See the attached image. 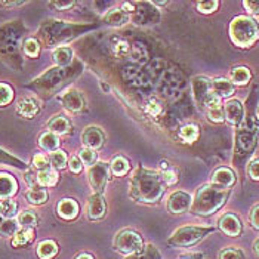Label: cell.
<instances>
[{"label": "cell", "instance_id": "cell-41", "mask_svg": "<svg viewBox=\"0 0 259 259\" xmlns=\"http://www.w3.org/2000/svg\"><path fill=\"white\" fill-rule=\"evenodd\" d=\"M37 181L41 187H54L58 181V174L52 169H48V170H43L39 172L37 175Z\"/></svg>", "mask_w": 259, "mask_h": 259}, {"label": "cell", "instance_id": "cell-36", "mask_svg": "<svg viewBox=\"0 0 259 259\" xmlns=\"http://www.w3.org/2000/svg\"><path fill=\"white\" fill-rule=\"evenodd\" d=\"M129 169H131L129 161L124 159V157H121V156L114 157L113 161H111V172H113L114 175H117V177L126 175V174L129 172Z\"/></svg>", "mask_w": 259, "mask_h": 259}, {"label": "cell", "instance_id": "cell-6", "mask_svg": "<svg viewBox=\"0 0 259 259\" xmlns=\"http://www.w3.org/2000/svg\"><path fill=\"white\" fill-rule=\"evenodd\" d=\"M230 36L237 46H250L259 37L258 24L249 17H237L230 25Z\"/></svg>", "mask_w": 259, "mask_h": 259}, {"label": "cell", "instance_id": "cell-61", "mask_svg": "<svg viewBox=\"0 0 259 259\" xmlns=\"http://www.w3.org/2000/svg\"><path fill=\"white\" fill-rule=\"evenodd\" d=\"M76 259H94L91 255H86V253H83V255H79Z\"/></svg>", "mask_w": 259, "mask_h": 259}, {"label": "cell", "instance_id": "cell-17", "mask_svg": "<svg viewBox=\"0 0 259 259\" xmlns=\"http://www.w3.org/2000/svg\"><path fill=\"white\" fill-rule=\"evenodd\" d=\"M224 114H225V119L228 120L231 124L239 126L240 123L243 121V117H244L243 104L239 100L227 101V104L224 107Z\"/></svg>", "mask_w": 259, "mask_h": 259}, {"label": "cell", "instance_id": "cell-34", "mask_svg": "<svg viewBox=\"0 0 259 259\" xmlns=\"http://www.w3.org/2000/svg\"><path fill=\"white\" fill-rule=\"evenodd\" d=\"M129 60L134 61L135 64H144V62H147V60H148V51H147V48L142 43H140V41L132 43V49H131Z\"/></svg>", "mask_w": 259, "mask_h": 259}, {"label": "cell", "instance_id": "cell-63", "mask_svg": "<svg viewBox=\"0 0 259 259\" xmlns=\"http://www.w3.org/2000/svg\"><path fill=\"white\" fill-rule=\"evenodd\" d=\"M256 117H258V121H259V107H258V116H256Z\"/></svg>", "mask_w": 259, "mask_h": 259}, {"label": "cell", "instance_id": "cell-38", "mask_svg": "<svg viewBox=\"0 0 259 259\" xmlns=\"http://www.w3.org/2000/svg\"><path fill=\"white\" fill-rule=\"evenodd\" d=\"M126 259H161V255L157 250V247H154L153 244H147L144 246V249L137 255H131Z\"/></svg>", "mask_w": 259, "mask_h": 259}, {"label": "cell", "instance_id": "cell-28", "mask_svg": "<svg viewBox=\"0 0 259 259\" xmlns=\"http://www.w3.org/2000/svg\"><path fill=\"white\" fill-rule=\"evenodd\" d=\"M212 91L218 98H227L234 94V84L230 80L217 79L212 81Z\"/></svg>", "mask_w": 259, "mask_h": 259}, {"label": "cell", "instance_id": "cell-18", "mask_svg": "<svg viewBox=\"0 0 259 259\" xmlns=\"http://www.w3.org/2000/svg\"><path fill=\"white\" fill-rule=\"evenodd\" d=\"M105 209H107V204H105V200L102 197V194L94 193L89 197V201H88V217H89V220H101L105 215Z\"/></svg>", "mask_w": 259, "mask_h": 259}, {"label": "cell", "instance_id": "cell-45", "mask_svg": "<svg viewBox=\"0 0 259 259\" xmlns=\"http://www.w3.org/2000/svg\"><path fill=\"white\" fill-rule=\"evenodd\" d=\"M22 52L30 57V58H36L40 54V43L36 39H27L24 41L22 46Z\"/></svg>", "mask_w": 259, "mask_h": 259}, {"label": "cell", "instance_id": "cell-47", "mask_svg": "<svg viewBox=\"0 0 259 259\" xmlns=\"http://www.w3.org/2000/svg\"><path fill=\"white\" fill-rule=\"evenodd\" d=\"M79 157L81 160L83 164H88V166H94L95 161H97V153L95 150H91V148H83L80 150Z\"/></svg>", "mask_w": 259, "mask_h": 259}, {"label": "cell", "instance_id": "cell-12", "mask_svg": "<svg viewBox=\"0 0 259 259\" xmlns=\"http://www.w3.org/2000/svg\"><path fill=\"white\" fill-rule=\"evenodd\" d=\"M108 177H110V172H108L107 163H95L94 166H91L88 172V180L94 193H98V194L104 193L107 182H108Z\"/></svg>", "mask_w": 259, "mask_h": 259}, {"label": "cell", "instance_id": "cell-10", "mask_svg": "<svg viewBox=\"0 0 259 259\" xmlns=\"http://www.w3.org/2000/svg\"><path fill=\"white\" fill-rule=\"evenodd\" d=\"M131 20L138 25H154L159 24L160 12L151 2H137Z\"/></svg>", "mask_w": 259, "mask_h": 259}, {"label": "cell", "instance_id": "cell-30", "mask_svg": "<svg viewBox=\"0 0 259 259\" xmlns=\"http://www.w3.org/2000/svg\"><path fill=\"white\" fill-rule=\"evenodd\" d=\"M58 253V244L54 240H45L37 246V256L40 259H52Z\"/></svg>", "mask_w": 259, "mask_h": 259}, {"label": "cell", "instance_id": "cell-33", "mask_svg": "<svg viewBox=\"0 0 259 259\" xmlns=\"http://www.w3.org/2000/svg\"><path fill=\"white\" fill-rule=\"evenodd\" d=\"M34 239V231L33 228H22L18 230L12 239V246L14 247H22V246H27L28 243H31Z\"/></svg>", "mask_w": 259, "mask_h": 259}, {"label": "cell", "instance_id": "cell-3", "mask_svg": "<svg viewBox=\"0 0 259 259\" xmlns=\"http://www.w3.org/2000/svg\"><path fill=\"white\" fill-rule=\"evenodd\" d=\"M81 70H83V67L79 61H74L68 67H54V68H49L46 73H43L40 77L33 80L28 84V88L33 89L34 92H37L40 97L48 98L52 94H55L58 89H61L62 86H65L68 81L76 79L81 73Z\"/></svg>", "mask_w": 259, "mask_h": 259}, {"label": "cell", "instance_id": "cell-48", "mask_svg": "<svg viewBox=\"0 0 259 259\" xmlns=\"http://www.w3.org/2000/svg\"><path fill=\"white\" fill-rule=\"evenodd\" d=\"M145 108H147L148 114H151L153 117H159L161 111H163V107H161L160 101H157L156 98H148L147 104H145Z\"/></svg>", "mask_w": 259, "mask_h": 259}, {"label": "cell", "instance_id": "cell-62", "mask_svg": "<svg viewBox=\"0 0 259 259\" xmlns=\"http://www.w3.org/2000/svg\"><path fill=\"white\" fill-rule=\"evenodd\" d=\"M255 252L258 253L259 256V240H256V243H255Z\"/></svg>", "mask_w": 259, "mask_h": 259}, {"label": "cell", "instance_id": "cell-2", "mask_svg": "<svg viewBox=\"0 0 259 259\" xmlns=\"http://www.w3.org/2000/svg\"><path fill=\"white\" fill-rule=\"evenodd\" d=\"M25 34V27L21 21H12L0 27V60L9 67L22 68V39Z\"/></svg>", "mask_w": 259, "mask_h": 259}, {"label": "cell", "instance_id": "cell-58", "mask_svg": "<svg viewBox=\"0 0 259 259\" xmlns=\"http://www.w3.org/2000/svg\"><path fill=\"white\" fill-rule=\"evenodd\" d=\"M250 222H252V225L255 228L259 230V204L252 210V213H250Z\"/></svg>", "mask_w": 259, "mask_h": 259}, {"label": "cell", "instance_id": "cell-23", "mask_svg": "<svg viewBox=\"0 0 259 259\" xmlns=\"http://www.w3.org/2000/svg\"><path fill=\"white\" fill-rule=\"evenodd\" d=\"M57 210H58V215H60L61 218H64V220L67 221L74 220L79 215V203L73 199L61 200L60 203H58V206H57Z\"/></svg>", "mask_w": 259, "mask_h": 259}, {"label": "cell", "instance_id": "cell-35", "mask_svg": "<svg viewBox=\"0 0 259 259\" xmlns=\"http://www.w3.org/2000/svg\"><path fill=\"white\" fill-rule=\"evenodd\" d=\"M230 77H231V83L243 86V84H247L249 83V80H250V71L246 67H237V68H234L230 73Z\"/></svg>", "mask_w": 259, "mask_h": 259}, {"label": "cell", "instance_id": "cell-9", "mask_svg": "<svg viewBox=\"0 0 259 259\" xmlns=\"http://www.w3.org/2000/svg\"><path fill=\"white\" fill-rule=\"evenodd\" d=\"M114 249L126 256L137 255L144 249V241L134 230H123L114 237Z\"/></svg>", "mask_w": 259, "mask_h": 259}, {"label": "cell", "instance_id": "cell-31", "mask_svg": "<svg viewBox=\"0 0 259 259\" xmlns=\"http://www.w3.org/2000/svg\"><path fill=\"white\" fill-rule=\"evenodd\" d=\"M39 144L45 151L54 153V151H57L58 147H60V138H58V135H55L54 132H49V131H48V132H45V134L40 137Z\"/></svg>", "mask_w": 259, "mask_h": 259}, {"label": "cell", "instance_id": "cell-25", "mask_svg": "<svg viewBox=\"0 0 259 259\" xmlns=\"http://www.w3.org/2000/svg\"><path fill=\"white\" fill-rule=\"evenodd\" d=\"M104 21L111 27H120V25H124L131 21V15L126 11H123L121 8H117V9H111L104 17Z\"/></svg>", "mask_w": 259, "mask_h": 259}, {"label": "cell", "instance_id": "cell-5", "mask_svg": "<svg viewBox=\"0 0 259 259\" xmlns=\"http://www.w3.org/2000/svg\"><path fill=\"white\" fill-rule=\"evenodd\" d=\"M228 197V191L218 188L215 185H203L200 187L191 203V213L200 217H209L215 213Z\"/></svg>", "mask_w": 259, "mask_h": 259}, {"label": "cell", "instance_id": "cell-21", "mask_svg": "<svg viewBox=\"0 0 259 259\" xmlns=\"http://www.w3.org/2000/svg\"><path fill=\"white\" fill-rule=\"evenodd\" d=\"M220 228L227 236L237 237L241 233V222H240V220L236 215L227 213V215H224L220 220Z\"/></svg>", "mask_w": 259, "mask_h": 259}, {"label": "cell", "instance_id": "cell-42", "mask_svg": "<svg viewBox=\"0 0 259 259\" xmlns=\"http://www.w3.org/2000/svg\"><path fill=\"white\" fill-rule=\"evenodd\" d=\"M18 224H20L22 228H33L36 224H37V215L33 212V210H24V212H21L20 215H18Z\"/></svg>", "mask_w": 259, "mask_h": 259}, {"label": "cell", "instance_id": "cell-44", "mask_svg": "<svg viewBox=\"0 0 259 259\" xmlns=\"http://www.w3.org/2000/svg\"><path fill=\"white\" fill-rule=\"evenodd\" d=\"M0 164L14 166V167H17V169H27V166H25V163H24V161H21L20 159H17V157L11 156L9 153L3 151L2 148H0Z\"/></svg>", "mask_w": 259, "mask_h": 259}, {"label": "cell", "instance_id": "cell-59", "mask_svg": "<svg viewBox=\"0 0 259 259\" xmlns=\"http://www.w3.org/2000/svg\"><path fill=\"white\" fill-rule=\"evenodd\" d=\"M25 180H27L28 185H30L31 188H34V184H36V182H39V181H37V177H34L31 172H27V174H25Z\"/></svg>", "mask_w": 259, "mask_h": 259}, {"label": "cell", "instance_id": "cell-13", "mask_svg": "<svg viewBox=\"0 0 259 259\" xmlns=\"http://www.w3.org/2000/svg\"><path fill=\"white\" fill-rule=\"evenodd\" d=\"M123 77L126 81H129L134 88L138 89H147L151 86V77L147 70H142L138 65H127L123 70Z\"/></svg>", "mask_w": 259, "mask_h": 259}, {"label": "cell", "instance_id": "cell-20", "mask_svg": "<svg viewBox=\"0 0 259 259\" xmlns=\"http://www.w3.org/2000/svg\"><path fill=\"white\" fill-rule=\"evenodd\" d=\"M81 140H83V144L86 145V148L98 150L104 144V134L101 132V129H98V127L91 126V127L84 129V132L81 135Z\"/></svg>", "mask_w": 259, "mask_h": 259}, {"label": "cell", "instance_id": "cell-26", "mask_svg": "<svg viewBox=\"0 0 259 259\" xmlns=\"http://www.w3.org/2000/svg\"><path fill=\"white\" fill-rule=\"evenodd\" d=\"M110 46H111V52L117 58H126V60H129L131 49H132V43L126 41L124 39H120V37H113L111 41H110Z\"/></svg>", "mask_w": 259, "mask_h": 259}, {"label": "cell", "instance_id": "cell-56", "mask_svg": "<svg viewBox=\"0 0 259 259\" xmlns=\"http://www.w3.org/2000/svg\"><path fill=\"white\" fill-rule=\"evenodd\" d=\"M243 5L247 9V12H250L253 15H259V0H256V2H244Z\"/></svg>", "mask_w": 259, "mask_h": 259}, {"label": "cell", "instance_id": "cell-7", "mask_svg": "<svg viewBox=\"0 0 259 259\" xmlns=\"http://www.w3.org/2000/svg\"><path fill=\"white\" fill-rule=\"evenodd\" d=\"M212 227H194L185 225L175 230V233L167 240V244L172 247H191L203 240L209 233H212Z\"/></svg>", "mask_w": 259, "mask_h": 259}, {"label": "cell", "instance_id": "cell-49", "mask_svg": "<svg viewBox=\"0 0 259 259\" xmlns=\"http://www.w3.org/2000/svg\"><path fill=\"white\" fill-rule=\"evenodd\" d=\"M14 98V91L9 84L6 83H0V105H6L9 104Z\"/></svg>", "mask_w": 259, "mask_h": 259}, {"label": "cell", "instance_id": "cell-4", "mask_svg": "<svg viewBox=\"0 0 259 259\" xmlns=\"http://www.w3.org/2000/svg\"><path fill=\"white\" fill-rule=\"evenodd\" d=\"M95 25L92 24H73L64 21L48 20L41 24L39 30V39L46 46H62L67 41L84 34L86 31L94 30Z\"/></svg>", "mask_w": 259, "mask_h": 259}, {"label": "cell", "instance_id": "cell-8", "mask_svg": "<svg viewBox=\"0 0 259 259\" xmlns=\"http://www.w3.org/2000/svg\"><path fill=\"white\" fill-rule=\"evenodd\" d=\"M156 81H157L160 94L166 100H178L181 94L184 92V79L177 70L164 68V71L160 74Z\"/></svg>", "mask_w": 259, "mask_h": 259}, {"label": "cell", "instance_id": "cell-50", "mask_svg": "<svg viewBox=\"0 0 259 259\" xmlns=\"http://www.w3.org/2000/svg\"><path fill=\"white\" fill-rule=\"evenodd\" d=\"M207 116H209V119L212 120V121H215V123H221V121H224V119H225L224 108L221 107V104L207 108Z\"/></svg>", "mask_w": 259, "mask_h": 259}, {"label": "cell", "instance_id": "cell-11", "mask_svg": "<svg viewBox=\"0 0 259 259\" xmlns=\"http://www.w3.org/2000/svg\"><path fill=\"white\" fill-rule=\"evenodd\" d=\"M237 148H236V154L237 156H249L252 154V151L255 150L256 147V142H258V127L255 126H246V127H241L237 131Z\"/></svg>", "mask_w": 259, "mask_h": 259}, {"label": "cell", "instance_id": "cell-1", "mask_svg": "<svg viewBox=\"0 0 259 259\" xmlns=\"http://www.w3.org/2000/svg\"><path fill=\"white\" fill-rule=\"evenodd\" d=\"M164 193V182L160 174L138 166L131 178V197L141 203H156Z\"/></svg>", "mask_w": 259, "mask_h": 259}, {"label": "cell", "instance_id": "cell-39", "mask_svg": "<svg viewBox=\"0 0 259 259\" xmlns=\"http://www.w3.org/2000/svg\"><path fill=\"white\" fill-rule=\"evenodd\" d=\"M17 209H18V204L14 200L8 199L0 203V215L6 220H12L17 215Z\"/></svg>", "mask_w": 259, "mask_h": 259}, {"label": "cell", "instance_id": "cell-24", "mask_svg": "<svg viewBox=\"0 0 259 259\" xmlns=\"http://www.w3.org/2000/svg\"><path fill=\"white\" fill-rule=\"evenodd\" d=\"M17 181L8 174H0V200L11 199L17 193Z\"/></svg>", "mask_w": 259, "mask_h": 259}, {"label": "cell", "instance_id": "cell-43", "mask_svg": "<svg viewBox=\"0 0 259 259\" xmlns=\"http://www.w3.org/2000/svg\"><path fill=\"white\" fill-rule=\"evenodd\" d=\"M18 221L14 220H5L0 222V237H11L15 236V233L18 231Z\"/></svg>", "mask_w": 259, "mask_h": 259}, {"label": "cell", "instance_id": "cell-14", "mask_svg": "<svg viewBox=\"0 0 259 259\" xmlns=\"http://www.w3.org/2000/svg\"><path fill=\"white\" fill-rule=\"evenodd\" d=\"M191 86H193V97L196 102L199 104L200 107H203L206 104V101L209 100V97L213 94L212 91V81L206 77H194L191 81Z\"/></svg>", "mask_w": 259, "mask_h": 259}, {"label": "cell", "instance_id": "cell-53", "mask_svg": "<svg viewBox=\"0 0 259 259\" xmlns=\"http://www.w3.org/2000/svg\"><path fill=\"white\" fill-rule=\"evenodd\" d=\"M220 259H244V255L237 249H225L221 252Z\"/></svg>", "mask_w": 259, "mask_h": 259}, {"label": "cell", "instance_id": "cell-29", "mask_svg": "<svg viewBox=\"0 0 259 259\" xmlns=\"http://www.w3.org/2000/svg\"><path fill=\"white\" fill-rule=\"evenodd\" d=\"M159 174L160 177H161V180H163V182L167 184V185H174L178 181V172H177V169L169 161H161L160 163Z\"/></svg>", "mask_w": 259, "mask_h": 259}, {"label": "cell", "instance_id": "cell-40", "mask_svg": "<svg viewBox=\"0 0 259 259\" xmlns=\"http://www.w3.org/2000/svg\"><path fill=\"white\" fill-rule=\"evenodd\" d=\"M180 138L184 142H188V144L194 142L199 138V127L194 126V124H187V126L181 127Z\"/></svg>", "mask_w": 259, "mask_h": 259}, {"label": "cell", "instance_id": "cell-51", "mask_svg": "<svg viewBox=\"0 0 259 259\" xmlns=\"http://www.w3.org/2000/svg\"><path fill=\"white\" fill-rule=\"evenodd\" d=\"M218 8V2L210 0V2H199L197 3V9L201 14H212L215 9Z\"/></svg>", "mask_w": 259, "mask_h": 259}, {"label": "cell", "instance_id": "cell-52", "mask_svg": "<svg viewBox=\"0 0 259 259\" xmlns=\"http://www.w3.org/2000/svg\"><path fill=\"white\" fill-rule=\"evenodd\" d=\"M33 166H34L36 169H39L40 172L48 170V169H49V159H48L46 156H43V154H37V156H34V159H33Z\"/></svg>", "mask_w": 259, "mask_h": 259}, {"label": "cell", "instance_id": "cell-46", "mask_svg": "<svg viewBox=\"0 0 259 259\" xmlns=\"http://www.w3.org/2000/svg\"><path fill=\"white\" fill-rule=\"evenodd\" d=\"M49 163L55 167V169H64L67 166V156L64 151L57 150L54 153H51L49 156Z\"/></svg>", "mask_w": 259, "mask_h": 259}, {"label": "cell", "instance_id": "cell-16", "mask_svg": "<svg viewBox=\"0 0 259 259\" xmlns=\"http://www.w3.org/2000/svg\"><path fill=\"white\" fill-rule=\"evenodd\" d=\"M191 203H193V199L188 193L175 191L170 194V197L167 200V209L172 213H184L185 210L191 207Z\"/></svg>", "mask_w": 259, "mask_h": 259}, {"label": "cell", "instance_id": "cell-27", "mask_svg": "<svg viewBox=\"0 0 259 259\" xmlns=\"http://www.w3.org/2000/svg\"><path fill=\"white\" fill-rule=\"evenodd\" d=\"M52 57H54V61H55V64L58 67H68V65L73 64L74 54H73V49L71 48H68V46H60V48H57L54 51Z\"/></svg>", "mask_w": 259, "mask_h": 259}, {"label": "cell", "instance_id": "cell-22", "mask_svg": "<svg viewBox=\"0 0 259 259\" xmlns=\"http://www.w3.org/2000/svg\"><path fill=\"white\" fill-rule=\"evenodd\" d=\"M17 111L18 114L22 117H27V119H33L37 113L40 111V104L39 101L33 97H27V98H22L17 105Z\"/></svg>", "mask_w": 259, "mask_h": 259}, {"label": "cell", "instance_id": "cell-55", "mask_svg": "<svg viewBox=\"0 0 259 259\" xmlns=\"http://www.w3.org/2000/svg\"><path fill=\"white\" fill-rule=\"evenodd\" d=\"M247 174L252 180L259 181V160H253L249 167H247Z\"/></svg>", "mask_w": 259, "mask_h": 259}, {"label": "cell", "instance_id": "cell-15", "mask_svg": "<svg viewBox=\"0 0 259 259\" xmlns=\"http://www.w3.org/2000/svg\"><path fill=\"white\" fill-rule=\"evenodd\" d=\"M58 100L62 104V107L71 113H79L84 108V98L77 89H68L62 92Z\"/></svg>", "mask_w": 259, "mask_h": 259}, {"label": "cell", "instance_id": "cell-32", "mask_svg": "<svg viewBox=\"0 0 259 259\" xmlns=\"http://www.w3.org/2000/svg\"><path fill=\"white\" fill-rule=\"evenodd\" d=\"M48 129H49V132H54L55 135H64V134L70 132L71 126H70L68 120L58 116V117H54L48 123Z\"/></svg>", "mask_w": 259, "mask_h": 259}, {"label": "cell", "instance_id": "cell-57", "mask_svg": "<svg viewBox=\"0 0 259 259\" xmlns=\"http://www.w3.org/2000/svg\"><path fill=\"white\" fill-rule=\"evenodd\" d=\"M51 5L57 9H70L74 6V2H51Z\"/></svg>", "mask_w": 259, "mask_h": 259}, {"label": "cell", "instance_id": "cell-54", "mask_svg": "<svg viewBox=\"0 0 259 259\" xmlns=\"http://www.w3.org/2000/svg\"><path fill=\"white\" fill-rule=\"evenodd\" d=\"M68 164H70V170L74 172V174H80L81 169H83V163H81V160L77 156H73L70 159V161H68Z\"/></svg>", "mask_w": 259, "mask_h": 259}, {"label": "cell", "instance_id": "cell-60", "mask_svg": "<svg viewBox=\"0 0 259 259\" xmlns=\"http://www.w3.org/2000/svg\"><path fill=\"white\" fill-rule=\"evenodd\" d=\"M25 2H0V6H5V8H12V6H21L24 5Z\"/></svg>", "mask_w": 259, "mask_h": 259}, {"label": "cell", "instance_id": "cell-37", "mask_svg": "<svg viewBox=\"0 0 259 259\" xmlns=\"http://www.w3.org/2000/svg\"><path fill=\"white\" fill-rule=\"evenodd\" d=\"M25 197L28 200V203H31V204H43L48 200V193L43 188L34 187V188H31V190L27 191Z\"/></svg>", "mask_w": 259, "mask_h": 259}, {"label": "cell", "instance_id": "cell-19", "mask_svg": "<svg viewBox=\"0 0 259 259\" xmlns=\"http://www.w3.org/2000/svg\"><path fill=\"white\" fill-rule=\"evenodd\" d=\"M236 182V175L231 169L227 167H220L218 170H215L213 177H212V185L222 188V190H228L230 187H233Z\"/></svg>", "mask_w": 259, "mask_h": 259}]
</instances>
